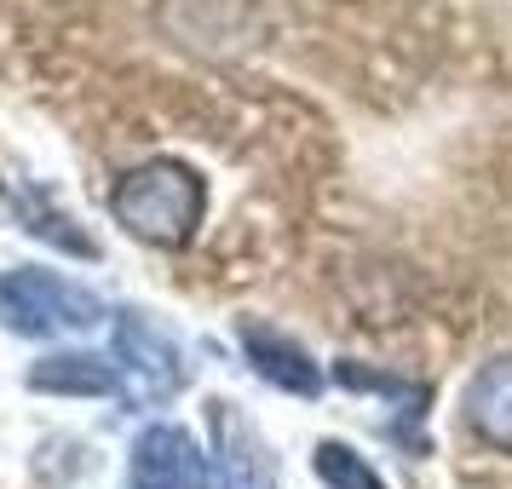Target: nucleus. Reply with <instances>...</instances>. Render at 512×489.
Wrapping results in <instances>:
<instances>
[{"label": "nucleus", "instance_id": "obj_3", "mask_svg": "<svg viewBox=\"0 0 512 489\" xmlns=\"http://www.w3.org/2000/svg\"><path fill=\"white\" fill-rule=\"evenodd\" d=\"M116 369H121V392L133 403H167V397L185 392L190 380L179 340L150 311H116Z\"/></svg>", "mask_w": 512, "mask_h": 489}, {"label": "nucleus", "instance_id": "obj_7", "mask_svg": "<svg viewBox=\"0 0 512 489\" xmlns=\"http://www.w3.org/2000/svg\"><path fill=\"white\" fill-rule=\"evenodd\" d=\"M29 392H52V397H116L121 392V369L116 357H93V351H52L35 369L24 374Z\"/></svg>", "mask_w": 512, "mask_h": 489}, {"label": "nucleus", "instance_id": "obj_10", "mask_svg": "<svg viewBox=\"0 0 512 489\" xmlns=\"http://www.w3.org/2000/svg\"><path fill=\"white\" fill-rule=\"evenodd\" d=\"M311 472H317L328 489H386V478L369 466V455H357V449L340 443V438H323L311 449Z\"/></svg>", "mask_w": 512, "mask_h": 489}, {"label": "nucleus", "instance_id": "obj_1", "mask_svg": "<svg viewBox=\"0 0 512 489\" xmlns=\"http://www.w3.org/2000/svg\"><path fill=\"white\" fill-rule=\"evenodd\" d=\"M110 213L127 225V236H139L150 248H185L208 213V185L190 162L156 156V162H139L133 173L116 179Z\"/></svg>", "mask_w": 512, "mask_h": 489}, {"label": "nucleus", "instance_id": "obj_6", "mask_svg": "<svg viewBox=\"0 0 512 489\" xmlns=\"http://www.w3.org/2000/svg\"><path fill=\"white\" fill-rule=\"evenodd\" d=\"M236 340H242V351H248V363H254V374L265 380V386L294 392V397H317L323 392V369L311 363V351H305L300 340H288V334L254 323V317L236 328Z\"/></svg>", "mask_w": 512, "mask_h": 489}, {"label": "nucleus", "instance_id": "obj_2", "mask_svg": "<svg viewBox=\"0 0 512 489\" xmlns=\"http://www.w3.org/2000/svg\"><path fill=\"white\" fill-rule=\"evenodd\" d=\"M104 323V300L58 271H0V328L24 340L87 334Z\"/></svg>", "mask_w": 512, "mask_h": 489}, {"label": "nucleus", "instance_id": "obj_8", "mask_svg": "<svg viewBox=\"0 0 512 489\" xmlns=\"http://www.w3.org/2000/svg\"><path fill=\"white\" fill-rule=\"evenodd\" d=\"M461 415L489 449H507L512 455V357H489L484 369L466 380Z\"/></svg>", "mask_w": 512, "mask_h": 489}, {"label": "nucleus", "instance_id": "obj_4", "mask_svg": "<svg viewBox=\"0 0 512 489\" xmlns=\"http://www.w3.org/2000/svg\"><path fill=\"white\" fill-rule=\"evenodd\" d=\"M127 484L133 489H213V466L196 449L185 426L156 420L144 426L133 443V461H127Z\"/></svg>", "mask_w": 512, "mask_h": 489}, {"label": "nucleus", "instance_id": "obj_9", "mask_svg": "<svg viewBox=\"0 0 512 489\" xmlns=\"http://www.w3.org/2000/svg\"><path fill=\"white\" fill-rule=\"evenodd\" d=\"M12 208H18V219H24L29 236H47L52 248H64V254L98 259V242L87 231H75V219H64V213L52 208L47 190H12Z\"/></svg>", "mask_w": 512, "mask_h": 489}, {"label": "nucleus", "instance_id": "obj_5", "mask_svg": "<svg viewBox=\"0 0 512 489\" xmlns=\"http://www.w3.org/2000/svg\"><path fill=\"white\" fill-rule=\"evenodd\" d=\"M213 455H219V489H277V455L259 438V426L236 403H208Z\"/></svg>", "mask_w": 512, "mask_h": 489}]
</instances>
